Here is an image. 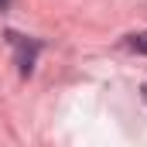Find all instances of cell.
Returning <instances> with one entry per match:
<instances>
[{"mask_svg":"<svg viewBox=\"0 0 147 147\" xmlns=\"http://www.w3.org/2000/svg\"><path fill=\"white\" fill-rule=\"evenodd\" d=\"M144 99H147V86H144Z\"/></svg>","mask_w":147,"mask_h":147,"instance_id":"cell-2","label":"cell"},{"mask_svg":"<svg viewBox=\"0 0 147 147\" xmlns=\"http://www.w3.org/2000/svg\"><path fill=\"white\" fill-rule=\"evenodd\" d=\"M3 3H7V0H0V7H3Z\"/></svg>","mask_w":147,"mask_h":147,"instance_id":"cell-3","label":"cell"},{"mask_svg":"<svg viewBox=\"0 0 147 147\" xmlns=\"http://www.w3.org/2000/svg\"><path fill=\"white\" fill-rule=\"evenodd\" d=\"M127 45L134 48V51H140V55H147V34L140 31V34H130L127 38Z\"/></svg>","mask_w":147,"mask_h":147,"instance_id":"cell-1","label":"cell"}]
</instances>
